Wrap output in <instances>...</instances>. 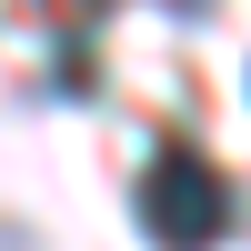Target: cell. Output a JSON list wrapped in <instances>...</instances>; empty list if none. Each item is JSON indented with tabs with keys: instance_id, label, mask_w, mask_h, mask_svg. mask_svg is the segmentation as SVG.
Instances as JSON below:
<instances>
[{
	"instance_id": "1",
	"label": "cell",
	"mask_w": 251,
	"mask_h": 251,
	"mask_svg": "<svg viewBox=\"0 0 251 251\" xmlns=\"http://www.w3.org/2000/svg\"><path fill=\"white\" fill-rule=\"evenodd\" d=\"M131 211H141V231L161 251H211L231 231V181H221L191 141H161L151 171H141V191H131Z\"/></svg>"
}]
</instances>
